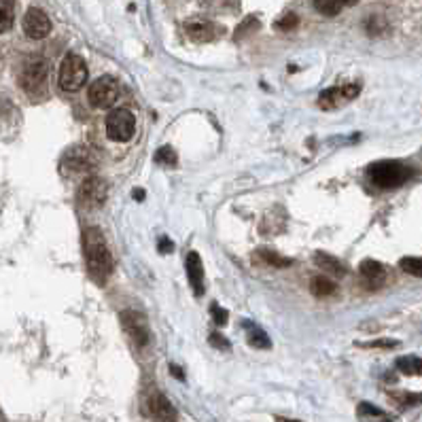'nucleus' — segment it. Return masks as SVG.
Here are the masks:
<instances>
[{
  "label": "nucleus",
  "mask_w": 422,
  "mask_h": 422,
  "mask_svg": "<svg viewBox=\"0 0 422 422\" xmlns=\"http://www.w3.org/2000/svg\"><path fill=\"white\" fill-rule=\"evenodd\" d=\"M210 344H213L215 348H219V350H229V342L225 340L221 333H213V335H210Z\"/></svg>",
  "instance_id": "7c9ffc66"
},
{
  "label": "nucleus",
  "mask_w": 422,
  "mask_h": 422,
  "mask_svg": "<svg viewBox=\"0 0 422 422\" xmlns=\"http://www.w3.org/2000/svg\"><path fill=\"white\" fill-rule=\"evenodd\" d=\"M399 268L409 276L422 278V257H403L399 261Z\"/></svg>",
  "instance_id": "5701e85b"
},
{
  "label": "nucleus",
  "mask_w": 422,
  "mask_h": 422,
  "mask_svg": "<svg viewBox=\"0 0 422 422\" xmlns=\"http://www.w3.org/2000/svg\"><path fill=\"white\" fill-rule=\"evenodd\" d=\"M210 314H213V318H215V325H219V327H223L225 323H227V312L221 308V306H217V304H213L210 306Z\"/></svg>",
  "instance_id": "c756f323"
},
{
  "label": "nucleus",
  "mask_w": 422,
  "mask_h": 422,
  "mask_svg": "<svg viewBox=\"0 0 422 422\" xmlns=\"http://www.w3.org/2000/svg\"><path fill=\"white\" fill-rule=\"evenodd\" d=\"M24 32H26V36H30V38H34V40L45 38V36H49V32H51V19L47 17L45 11H40V9L32 7V9H28L26 15H24Z\"/></svg>",
  "instance_id": "9d476101"
},
{
  "label": "nucleus",
  "mask_w": 422,
  "mask_h": 422,
  "mask_svg": "<svg viewBox=\"0 0 422 422\" xmlns=\"http://www.w3.org/2000/svg\"><path fill=\"white\" fill-rule=\"evenodd\" d=\"M157 250H159V252H172V250H175V244L168 240V238H159Z\"/></svg>",
  "instance_id": "473e14b6"
},
{
  "label": "nucleus",
  "mask_w": 422,
  "mask_h": 422,
  "mask_svg": "<svg viewBox=\"0 0 422 422\" xmlns=\"http://www.w3.org/2000/svg\"><path fill=\"white\" fill-rule=\"evenodd\" d=\"M278 422H300V420H278Z\"/></svg>",
  "instance_id": "c9c22d12"
},
{
  "label": "nucleus",
  "mask_w": 422,
  "mask_h": 422,
  "mask_svg": "<svg viewBox=\"0 0 422 422\" xmlns=\"http://www.w3.org/2000/svg\"><path fill=\"white\" fill-rule=\"evenodd\" d=\"M361 88L357 83H348V86H337V88H329L325 92H320L318 96V106L323 111H331V108H337L342 106L344 102H350L359 96Z\"/></svg>",
  "instance_id": "1a4fd4ad"
},
{
  "label": "nucleus",
  "mask_w": 422,
  "mask_h": 422,
  "mask_svg": "<svg viewBox=\"0 0 422 422\" xmlns=\"http://www.w3.org/2000/svg\"><path fill=\"white\" fill-rule=\"evenodd\" d=\"M136 117L128 108H113L106 117V136L115 143H125L134 136Z\"/></svg>",
  "instance_id": "39448f33"
},
{
  "label": "nucleus",
  "mask_w": 422,
  "mask_h": 422,
  "mask_svg": "<svg viewBox=\"0 0 422 422\" xmlns=\"http://www.w3.org/2000/svg\"><path fill=\"white\" fill-rule=\"evenodd\" d=\"M314 263L323 270V272H327V274H333V276H337V278H342V276H346V266L337 259V257H333V255H327V252H323V250H318V252H314Z\"/></svg>",
  "instance_id": "dca6fc26"
},
{
  "label": "nucleus",
  "mask_w": 422,
  "mask_h": 422,
  "mask_svg": "<svg viewBox=\"0 0 422 422\" xmlns=\"http://www.w3.org/2000/svg\"><path fill=\"white\" fill-rule=\"evenodd\" d=\"M60 88L64 92H76L79 88L86 86L88 81V64L81 56L76 54H68L62 64H60Z\"/></svg>",
  "instance_id": "7ed1b4c3"
},
{
  "label": "nucleus",
  "mask_w": 422,
  "mask_h": 422,
  "mask_svg": "<svg viewBox=\"0 0 422 422\" xmlns=\"http://www.w3.org/2000/svg\"><path fill=\"white\" fill-rule=\"evenodd\" d=\"M259 255H261V259L266 263H270L274 268H286V266H291V259L280 257L278 252H274V250H259Z\"/></svg>",
  "instance_id": "393cba45"
},
{
  "label": "nucleus",
  "mask_w": 422,
  "mask_h": 422,
  "mask_svg": "<svg viewBox=\"0 0 422 422\" xmlns=\"http://www.w3.org/2000/svg\"><path fill=\"white\" fill-rule=\"evenodd\" d=\"M359 416H369V418H384V412L382 409H378L375 405H371V403H361L359 405Z\"/></svg>",
  "instance_id": "c85d7f7f"
},
{
  "label": "nucleus",
  "mask_w": 422,
  "mask_h": 422,
  "mask_svg": "<svg viewBox=\"0 0 422 422\" xmlns=\"http://www.w3.org/2000/svg\"><path fill=\"white\" fill-rule=\"evenodd\" d=\"M397 369L405 375H422V359L420 357H401L397 361Z\"/></svg>",
  "instance_id": "aec40b11"
},
{
  "label": "nucleus",
  "mask_w": 422,
  "mask_h": 422,
  "mask_svg": "<svg viewBox=\"0 0 422 422\" xmlns=\"http://www.w3.org/2000/svg\"><path fill=\"white\" fill-rule=\"evenodd\" d=\"M92 165V153L86 151L83 147H74L72 151H68L64 155V168L70 172H76V170H88Z\"/></svg>",
  "instance_id": "2eb2a0df"
},
{
  "label": "nucleus",
  "mask_w": 422,
  "mask_h": 422,
  "mask_svg": "<svg viewBox=\"0 0 422 422\" xmlns=\"http://www.w3.org/2000/svg\"><path fill=\"white\" fill-rule=\"evenodd\" d=\"M170 371H172V375H175L177 380H185V373H183V369H179L177 365H170Z\"/></svg>",
  "instance_id": "72a5a7b5"
},
{
  "label": "nucleus",
  "mask_w": 422,
  "mask_h": 422,
  "mask_svg": "<svg viewBox=\"0 0 422 422\" xmlns=\"http://www.w3.org/2000/svg\"><path fill=\"white\" fill-rule=\"evenodd\" d=\"M412 177V168H407L401 161L384 159L375 161L367 168V179L378 187V189H395L407 183Z\"/></svg>",
  "instance_id": "f03ea898"
},
{
  "label": "nucleus",
  "mask_w": 422,
  "mask_h": 422,
  "mask_svg": "<svg viewBox=\"0 0 422 422\" xmlns=\"http://www.w3.org/2000/svg\"><path fill=\"white\" fill-rule=\"evenodd\" d=\"M83 252L90 278L96 284H104L113 274V252L108 250L106 238L98 227H88L83 232Z\"/></svg>",
  "instance_id": "f257e3e1"
},
{
  "label": "nucleus",
  "mask_w": 422,
  "mask_h": 422,
  "mask_svg": "<svg viewBox=\"0 0 422 422\" xmlns=\"http://www.w3.org/2000/svg\"><path fill=\"white\" fill-rule=\"evenodd\" d=\"M314 9L325 17H335V15H340L344 5H342V0H314Z\"/></svg>",
  "instance_id": "412c9836"
},
{
  "label": "nucleus",
  "mask_w": 422,
  "mask_h": 422,
  "mask_svg": "<svg viewBox=\"0 0 422 422\" xmlns=\"http://www.w3.org/2000/svg\"><path fill=\"white\" fill-rule=\"evenodd\" d=\"M185 268H187V276H189V282H191L193 293H195V295H204V289H206L204 263H202V259H200L197 252H189L187 261H185Z\"/></svg>",
  "instance_id": "4468645a"
},
{
  "label": "nucleus",
  "mask_w": 422,
  "mask_h": 422,
  "mask_svg": "<svg viewBox=\"0 0 422 422\" xmlns=\"http://www.w3.org/2000/svg\"><path fill=\"white\" fill-rule=\"evenodd\" d=\"M367 348H395L397 342L395 340H375V342H367Z\"/></svg>",
  "instance_id": "2f4dec72"
},
{
  "label": "nucleus",
  "mask_w": 422,
  "mask_h": 422,
  "mask_svg": "<svg viewBox=\"0 0 422 422\" xmlns=\"http://www.w3.org/2000/svg\"><path fill=\"white\" fill-rule=\"evenodd\" d=\"M257 28H259L257 17H246V19L238 26V30H236V38H242L244 34H250L252 30H257Z\"/></svg>",
  "instance_id": "cd10ccee"
},
{
  "label": "nucleus",
  "mask_w": 422,
  "mask_h": 422,
  "mask_svg": "<svg viewBox=\"0 0 422 422\" xmlns=\"http://www.w3.org/2000/svg\"><path fill=\"white\" fill-rule=\"evenodd\" d=\"M121 327L125 331V335L130 337L132 344L136 348H145L149 346V320L143 312H136V310H123L121 312Z\"/></svg>",
  "instance_id": "423d86ee"
},
{
  "label": "nucleus",
  "mask_w": 422,
  "mask_h": 422,
  "mask_svg": "<svg viewBox=\"0 0 422 422\" xmlns=\"http://www.w3.org/2000/svg\"><path fill=\"white\" fill-rule=\"evenodd\" d=\"M298 24H300V17H298V15H295V13H284V15L274 24V28H276V30H282V32H289V30L298 28Z\"/></svg>",
  "instance_id": "a878e982"
},
{
  "label": "nucleus",
  "mask_w": 422,
  "mask_h": 422,
  "mask_svg": "<svg viewBox=\"0 0 422 422\" xmlns=\"http://www.w3.org/2000/svg\"><path fill=\"white\" fill-rule=\"evenodd\" d=\"M244 327L248 331L250 346H255V348H270V337H268V333L263 329H259L257 325H252V323H244Z\"/></svg>",
  "instance_id": "6ab92c4d"
},
{
  "label": "nucleus",
  "mask_w": 422,
  "mask_h": 422,
  "mask_svg": "<svg viewBox=\"0 0 422 422\" xmlns=\"http://www.w3.org/2000/svg\"><path fill=\"white\" fill-rule=\"evenodd\" d=\"M185 32L191 40H197V43H208V40L217 38V26L206 19H189L185 24Z\"/></svg>",
  "instance_id": "ddd939ff"
},
{
  "label": "nucleus",
  "mask_w": 422,
  "mask_h": 422,
  "mask_svg": "<svg viewBox=\"0 0 422 422\" xmlns=\"http://www.w3.org/2000/svg\"><path fill=\"white\" fill-rule=\"evenodd\" d=\"M384 28H387V22H384L382 17H369V19L365 22V30H367L371 36L382 34V32H384Z\"/></svg>",
  "instance_id": "bb28decb"
},
{
  "label": "nucleus",
  "mask_w": 422,
  "mask_h": 422,
  "mask_svg": "<svg viewBox=\"0 0 422 422\" xmlns=\"http://www.w3.org/2000/svg\"><path fill=\"white\" fill-rule=\"evenodd\" d=\"M117 98H119V86L108 74L96 79L88 90V100L96 108H111L117 102Z\"/></svg>",
  "instance_id": "0eeeda50"
},
{
  "label": "nucleus",
  "mask_w": 422,
  "mask_h": 422,
  "mask_svg": "<svg viewBox=\"0 0 422 422\" xmlns=\"http://www.w3.org/2000/svg\"><path fill=\"white\" fill-rule=\"evenodd\" d=\"M391 399L399 405V407H414L422 403V393H393Z\"/></svg>",
  "instance_id": "4be33fe9"
},
{
  "label": "nucleus",
  "mask_w": 422,
  "mask_h": 422,
  "mask_svg": "<svg viewBox=\"0 0 422 422\" xmlns=\"http://www.w3.org/2000/svg\"><path fill=\"white\" fill-rule=\"evenodd\" d=\"M155 161L161 163V165H168V168H175L179 163V157H177V153H175L172 147H161L155 153Z\"/></svg>",
  "instance_id": "b1692460"
},
{
  "label": "nucleus",
  "mask_w": 422,
  "mask_h": 422,
  "mask_svg": "<svg viewBox=\"0 0 422 422\" xmlns=\"http://www.w3.org/2000/svg\"><path fill=\"white\" fill-rule=\"evenodd\" d=\"M106 195H108V185L98 177H90V179L83 181L79 187V193H76L79 204L88 210L100 208L106 202Z\"/></svg>",
  "instance_id": "6e6552de"
},
{
  "label": "nucleus",
  "mask_w": 422,
  "mask_h": 422,
  "mask_svg": "<svg viewBox=\"0 0 422 422\" xmlns=\"http://www.w3.org/2000/svg\"><path fill=\"white\" fill-rule=\"evenodd\" d=\"M47 79H49V64L43 58H30L22 72H19V86L24 92L28 94H38L47 88Z\"/></svg>",
  "instance_id": "20e7f679"
},
{
  "label": "nucleus",
  "mask_w": 422,
  "mask_h": 422,
  "mask_svg": "<svg viewBox=\"0 0 422 422\" xmlns=\"http://www.w3.org/2000/svg\"><path fill=\"white\" fill-rule=\"evenodd\" d=\"M147 412L155 422H177L179 420V412L177 407L170 403V399L163 397L161 393H151L147 399Z\"/></svg>",
  "instance_id": "9b49d317"
},
{
  "label": "nucleus",
  "mask_w": 422,
  "mask_h": 422,
  "mask_svg": "<svg viewBox=\"0 0 422 422\" xmlns=\"http://www.w3.org/2000/svg\"><path fill=\"white\" fill-rule=\"evenodd\" d=\"M357 3H359V0H342V5H344V7H355Z\"/></svg>",
  "instance_id": "f704fd0d"
},
{
  "label": "nucleus",
  "mask_w": 422,
  "mask_h": 422,
  "mask_svg": "<svg viewBox=\"0 0 422 422\" xmlns=\"http://www.w3.org/2000/svg\"><path fill=\"white\" fill-rule=\"evenodd\" d=\"M310 291H312V295H316V298H331V295H335L337 286L327 276H314L310 280Z\"/></svg>",
  "instance_id": "f3484780"
},
{
  "label": "nucleus",
  "mask_w": 422,
  "mask_h": 422,
  "mask_svg": "<svg viewBox=\"0 0 422 422\" xmlns=\"http://www.w3.org/2000/svg\"><path fill=\"white\" fill-rule=\"evenodd\" d=\"M15 19V0H0V34L13 28Z\"/></svg>",
  "instance_id": "a211bd4d"
},
{
  "label": "nucleus",
  "mask_w": 422,
  "mask_h": 422,
  "mask_svg": "<svg viewBox=\"0 0 422 422\" xmlns=\"http://www.w3.org/2000/svg\"><path fill=\"white\" fill-rule=\"evenodd\" d=\"M359 274H361L363 284L369 291H378L380 286L387 282V268L380 261H373V259H365L359 266Z\"/></svg>",
  "instance_id": "f8f14e48"
}]
</instances>
